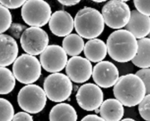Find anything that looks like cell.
<instances>
[{
  "label": "cell",
  "instance_id": "d6a6232c",
  "mask_svg": "<svg viewBox=\"0 0 150 121\" xmlns=\"http://www.w3.org/2000/svg\"><path fill=\"white\" fill-rule=\"evenodd\" d=\"M91 1L96 2V3H103V2L106 1L107 0H91Z\"/></svg>",
  "mask_w": 150,
  "mask_h": 121
},
{
  "label": "cell",
  "instance_id": "83f0119b",
  "mask_svg": "<svg viewBox=\"0 0 150 121\" xmlns=\"http://www.w3.org/2000/svg\"><path fill=\"white\" fill-rule=\"evenodd\" d=\"M27 27L22 24L18 23H13L11 24L10 28L8 29V32L11 36L15 39L21 38L23 32L26 30Z\"/></svg>",
  "mask_w": 150,
  "mask_h": 121
},
{
  "label": "cell",
  "instance_id": "ffe728a7",
  "mask_svg": "<svg viewBox=\"0 0 150 121\" xmlns=\"http://www.w3.org/2000/svg\"><path fill=\"white\" fill-rule=\"evenodd\" d=\"M138 48L132 62L137 67H150V38H144L137 41Z\"/></svg>",
  "mask_w": 150,
  "mask_h": 121
},
{
  "label": "cell",
  "instance_id": "ac0fdd59",
  "mask_svg": "<svg viewBox=\"0 0 150 121\" xmlns=\"http://www.w3.org/2000/svg\"><path fill=\"white\" fill-rule=\"evenodd\" d=\"M83 51L87 59L93 63H97L103 61L106 57L108 52L107 45L103 41L94 38L85 44Z\"/></svg>",
  "mask_w": 150,
  "mask_h": 121
},
{
  "label": "cell",
  "instance_id": "cb8c5ba5",
  "mask_svg": "<svg viewBox=\"0 0 150 121\" xmlns=\"http://www.w3.org/2000/svg\"><path fill=\"white\" fill-rule=\"evenodd\" d=\"M1 33L9 29L12 24V17L8 8L1 4Z\"/></svg>",
  "mask_w": 150,
  "mask_h": 121
},
{
  "label": "cell",
  "instance_id": "52a82bcc",
  "mask_svg": "<svg viewBox=\"0 0 150 121\" xmlns=\"http://www.w3.org/2000/svg\"><path fill=\"white\" fill-rule=\"evenodd\" d=\"M47 97L52 102L59 103L69 99L73 86L67 75L61 73H53L47 76L43 83Z\"/></svg>",
  "mask_w": 150,
  "mask_h": 121
},
{
  "label": "cell",
  "instance_id": "d6986e66",
  "mask_svg": "<svg viewBox=\"0 0 150 121\" xmlns=\"http://www.w3.org/2000/svg\"><path fill=\"white\" fill-rule=\"evenodd\" d=\"M49 118L51 121H76L78 115L73 106L67 103H61L52 108Z\"/></svg>",
  "mask_w": 150,
  "mask_h": 121
},
{
  "label": "cell",
  "instance_id": "9c48e42d",
  "mask_svg": "<svg viewBox=\"0 0 150 121\" xmlns=\"http://www.w3.org/2000/svg\"><path fill=\"white\" fill-rule=\"evenodd\" d=\"M49 41L46 32L40 27L35 26L27 28L20 38L23 51L33 56L41 54L48 46Z\"/></svg>",
  "mask_w": 150,
  "mask_h": 121
},
{
  "label": "cell",
  "instance_id": "484cf974",
  "mask_svg": "<svg viewBox=\"0 0 150 121\" xmlns=\"http://www.w3.org/2000/svg\"><path fill=\"white\" fill-rule=\"evenodd\" d=\"M136 74L143 81L146 87V94H150V68H142Z\"/></svg>",
  "mask_w": 150,
  "mask_h": 121
},
{
  "label": "cell",
  "instance_id": "30bf717a",
  "mask_svg": "<svg viewBox=\"0 0 150 121\" xmlns=\"http://www.w3.org/2000/svg\"><path fill=\"white\" fill-rule=\"evenodd\" d=\"M42 67L50 73H57L66 67L68 58L63 48L58 45H48L40 54Z\"/></svg>",
  "mask_w": 150,
  "mask_h": 121
},
{
  "label": "cell",
  "instance_id": "4fadbf2b",
  "mask_svg": "<svg viewBox=\"0 0 150 121\" xmlns=\"http://www.w3.org/2000/svg\"><path fill=\"white\" fill-rule=\"evenodd\" d=\"M92 76L97 86L108 88L114 86L117 83L119 79V71L113 63L101 61L94 67Z\"/></svg>",
  "mask_w": 150,
  "mask_h": 121
},
{
  "label": "cell",
  "instance_id": "3957f363",
  "mask_svg": "<svg viewBox=\"0 0 150 121\" xmlns=\"http://www.w3.org/2000/svg\"><path fill=\"white\" fill-rule=\"evenodd\" d=\"M74 28L83 38L91 40L100 35L105 29L102 14L92 7L81 9L75 16Z\"/></svg>",
  "mask_w": 150,
  "mask_h": 121
},
{
  "label": "cell",
  "instance_id": "603a6c76",
  "mask_svg": "<svg viewBox=\"0 0 150 121\" xmlns=\"http://www.w3.org/2000/svg\"><path fill=\"white\" fill-rule=\"evenodd\" d=\"M1 103V116L0 120L1 121H11L13 120L15 112L13 106L11 103L7 100L1 98L0 99Z\"/></svg>",
  "mask_w": 150,
  "mask_h": 121
},
{
  "label": "cell",
  "instance_id": "1f68e13d",
  "mask_svg": "<svg viewBox=\"0 0 150 121\" xmlns=\"http://www.w3.org/2000/svg\"><path fill=\"white\" fill-rule=\"evenodd\" d=\"M81 0H58V1L66 6H73L80 3Z\"/></svg>",
  "mask_w": 150,
  "mask_h": 121
},
{
  "label": "cell",
  "instance_id": "8992f818",
  "mask_svg": "<svg viewBox=\"0 0 150 121\" xmlns=\"http://www.w3.org/2000/svg\"><path fill=\"white\" fill-rule=\"evenodd\" d=\"M23 21L30 26L46 25L52 16L51 6L44 0H27L21 9Z\"/></svg>",
  "mask_w": 150,
  "mask_h": 121
},
{
  "label": "cell",
  "instance_id": "6da1fadb",
  "mask_svg": "<svg viewBox=\"0 0 150 121\" xmlns=\"http://www.w3.org/2000/svg\"><path fill=\"white\" fill-rule=\"evenodd\" d=\"M109 56L117 62H129L135 57L138 44L134 36L126 29H118L112 32L107 40Z\"/></svg>",
  "mask_w": 150,
  "mask_h": 121
},
{
  "label": "cell",
  "instance_id": "7c38bea8",
  "mask_svg": "<svg viewBox=\"0 0 150 121\" xmlns=\"http://www.w3.org/2000/svg\"><path fill=\"white\" fill-rule=\"evenodd\" d=\"M66 72L71 81L82 83L88 81L93 74V66L88 59L73 56L67 62Z\"/></svg>",
  "mask_w": 150,
  "mask_h": 121
},
{
  "label": "cell",
  "instance_id": "5b68a950",
  "mask_svg": "<svg viewBox=\"0 0 150 121\" xmlns=\"http://www.w3.org/2000/svg\"><path fill=\"white\" fill-rule=\"evenodd\" d=\"M47 102V95L44 90L35 84H28L19 91L18 103L25 112L36 114L43 110Z\"/></svg>",
  "mask_w": 150,
  "mask_h": 121
},
{
  "label": "cell",
  "instance_id": "7a4b0ae2",
  "mask_svg": "<svg viewBox=\"0 0 150 121\" xmlns=\"http://www.w3.org/2000/svg\"><path fill=\"white\" fill-rule=\"evenodd\" d=\"M113 91L115 97L126 107L139 105L146 95V87L143 81L136 74H133L120 77Z\"/></svg>",
  "mask_w": 150,
  "mask_h": 121
},
{
  "label": "cell",
  "instance_id": "8fae6325",
  "mask_svg": "<svg viewBox=\"0 0 150 121\" xmlns=\"http://www.w3.org/2000/svg\"><path fill=\"white\" fill-rule=\"evenodd\" d=\"M76 98L77 103L82 109L93 111L100 107L103 102V92L97 84H83L78 90Z\"/></svg>",
  "mask_w": 150,
  "mask_h": 121
},
{
  "label": "cell",
  "instance_id": "ba28073f",
  "mask_svg": "<svg viewBox=\"0 0 150 121\" xmlns=\"http://www.w3.org/2000/svg\"><path fill=\"white\" fill-rule=\"evenodd\" d=\"M102 14L106 25L114 29H120L129 22L131 11L129 6L120 0H110L102 8Z\"/></svg>",
  "mask_w": 150,
  "mask_h": 121
},
{
  "label": "cell",
  "instance_id": "277c9868",
  "mask_svg": "<svg viewBox=\"0 0 150 121\" xmlns=\"http://www.w3.org/2000/svg\"><path fill=\"white\" fill-rule=\"evenodd\" d=\"M13 73L16 79L23 84H31L39 79L42 65L34 56L23 54L13 63Z\"/></svg>",
  "mask_w": 150,
  "mask_h": 121
},
{
  "label": "cell",
  "instance_id": "e575fe53",
  "mask_svg": "<svg viewBox=\"0 0 150 121\" xmlns=\"http://www.w3.org/2000/svg\"><path fill=\"white\" fill-rule=\"evenodd\" d=\"M120 1H123V2H127V1H130V0H120Z\"/></svg>",
  "mask_w": 150,
  "mask_h": 121
},
{
  "label": "cell",
  "instance_id": "f546056e",
  "mask_svg": "<svg viewBox=\"0 0 150 121\" xmlns=\"http://www.w3.org/2000/svg\"><path fill=\"white\" fill-rule=\"evenodd\" d=\"M13 121H33V118L30 114L27 112H20L17 113L16 115H14Z\"/></svg>",
  "mask_w": 150,
  "mask_h": 121
},
{
  "label": "cell",
  "instance_id": "9a60e30c",
  "mask_svg": "<svg viewBox=\"0 0 150 121\" xmlns=\"http://www.w3.org/2000/svg\"><path fill=\"white\" fill-rule=\"evenodd\" d=\"M125 29L131 32L137 39L145 38L150 32V16L134 10L131 11L129 22Z\"/></svg>",
  "mask_w": 150,
  "mask_h": 121
},
{
  "label": "cell",
  "instance_id": "f1b7e54d",
  "mask_svg": "<svg viewBox=\"0 0 150 121\" xmlns=\"http://www.w3.org/2000/svg\"><path fill=\"white\" fill-rule=\"evenodd\" d=\"M27 0H0L1 4L8 9H16L25 3Z\"/></svg>",
  "mask_w": 150,
  "mask_h": 121
},
{
  "label": "cell",
  "instance_id": "44dd1931",
  "mask_svg": "<svg viewBox=\"0 0 150 121\" xmlns=\"http://www.w3.org/2000/svg\"><path fill=\"white\" fill-rule=\"evenodd\" d=\"M62 45L67 54L73 57L78 56L82 53L84 49L85 43L79 35L71 33L65 37Z\"/></svg>",
  "mask_w": 150,
  "mask_h": 121
},
{
  "label": "cell",
  "instance_id": "d4e9b609",
  "mask_svg": "<svg viewBox=\"0 0 150 121\" xmlns=\"http://www.w3.org/2000/svg\"><path fill=\"white\" fill-rule=\"evenodd\" d=\"M138 110L141 116L144 120L150 121V94L145 95L139 104Z\"/></svg>",
  "mask_w": 150,
  "mask_h": 121
},
{
  "label": "cell",
  "instance_id": "7402d4cb",
  "mask_svg": "<svg viewBox=\"0 0 150 121\" xmlns=\"http://www.w3.org/2000/svg\"><path fill=\"white\" fill-rule=\"evenodd\" d=\"M1 95L8 94L13 90L15 85L16 79L13 73L6 67H1Z\"/></svg>",
  "mask_w": 150,
  "mask_h": 121
},
{
  "label": "cell",
  "instance_id": "e0dca14e",
  "mask_svg": "<svg viewBox=\"0 0 150 121\" xmlns=\"http://www.w3.org/2000/svg\"><path fill=\"white\" fill-rule=\"evenodd\" d=\"M99 112L105 120L119 121L124 116V109L123 104L118 100L109 99L102 103Z\"/></svg>",
  "mask_w": 150,
  "mask_h": 121
},
{
  "label": "cell",
  "instance_id": "4dcf8cb0",
  "mask_svg": "<svg viewBox=\"0 0 150 121\" xmlns=\"http://www.w3.org/2000/svg\"><path fill=\"white\" fill-rule=\"evenodd\" d=\"M82 121H104L103 118L96 115H88L81 119Z\"/></svg>",
  "mask_w": 150,
  "mask_h": 121
},
{
  "label": "cell",
  "instance_id": "4316f807",
  "mask_svg": "<svg viewBox=\"0 0 150 121\" xmlns=\"http://www.w3.org/2000/svg\"><path fill=\"white\" fill-rule=\"evenodd\" d=\"M137 11L143 15L150 16V0H133Z\"/></svg>",
  "mask_w": 150,
  "mask_h": 121
},
{
  "label": "cell",
  "instance_id": "2e32d148",
  "mask_svg": "<svg viewBox=\"0 0 150 121\" xmlns=\"http://www.w3.org/2000/svg\"><path fill=\"white\" fill-rule=\"evenodd\" d=\"M1 67L13 63L18 58L19 48L17 42L11 35L1 33Z\"/></svg>",
  "mask_w": 150,
  "mask_h": 121
},
{
  "label": "cell",
  "instance_id": "d590c367",
  "mask_svg": "<svg viewBox=\"0 0 150 121\" xmlns=\"http://www.w3.org/2000/svg\"><path fill=\"white\" fill-rule=\"evenodd\" d=\"M148 38H150V32H149V33L148 34Z\"/></svg>",
  "mask_w": 150,
  "mask_h": 121
},
{
  "label": "cell",
  "instance_id": "5bb4252c",
  "mask_svg": "<svg viewBox=\"0 0 150 121\" xmlns=\"http://www.w3.org/2000/svg\"><path fill=\"white\" fill-rule=\"evenodd\" d=\"M49 26L54 35L59 37H64L73 31L74 22L68 12L59 10L52 15L49 21Z\"/></svg>",
  "mask_w": 150,
  "mask_h": 121
},
{
  "label": "cell",
  "instance_id": "836d02e7",
  "mask_svg": "<svg viewBox=\"0 0 150 121\" xmlns=\"http://www.w3.org/2000/svg\"><path fill=\"white\" fill-rule=\"evenodd\" d=\"M122 121H126V120H130V121H134V120L132 118H125L124 119H122Z\"/></svg>",
  "mask_w": 150,
  "mask_h": 121
}]
</instances>
